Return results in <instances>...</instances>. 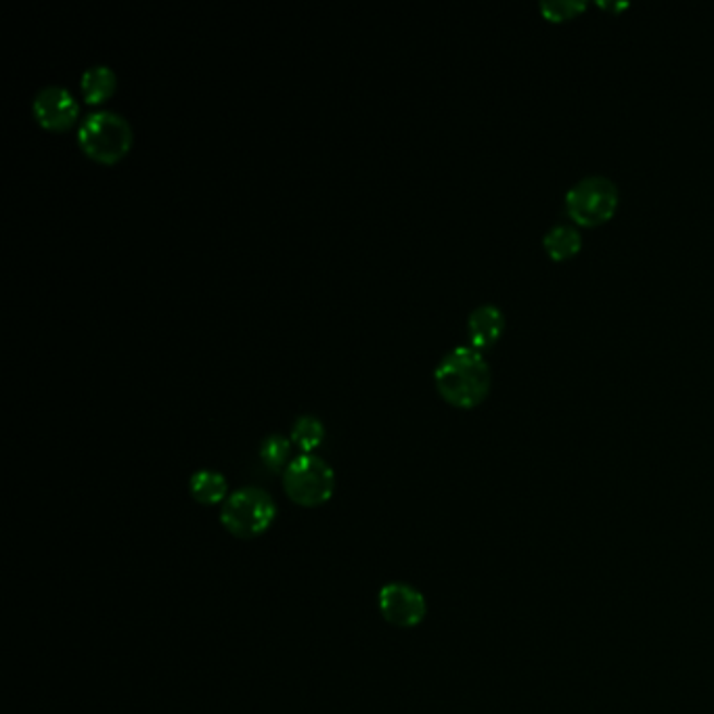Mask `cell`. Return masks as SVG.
Wrapping results in <instances>:
<instances>
[{
    "label": "cell",
    "instance_id": "4fadbf2b",
    "mask_svg": "<svg viewBox=\"0 0 714 714\" xmlns=\"http://www.w3.org/2000/svg\"><path fill=\"white\" fill-rule=\"evenodd\" d=\"M291 440L279 432H273L263 438L261 443V459L268 470L273 472H286L290 465Z\"/></svg>",
    "mask_w": 714,
    "mask_h": 714
},
{
    "label": "cell",
    "instance_id": "277c9868",
    "mask_svg": "<svg viewBox=\"0 0 714 714\" xmlns=\"http://www.w3.org/2000/svg\"><path fill=\"white\" fill-rule=\"evenodd\" d=\"M78 143L90 158L111 164L129 152L133 129L122 113L113 109H95L80 122Z\"/></svg>",
    "mask_w": 714,
    "mask_h": 714
},
{
    "label": "cell",
    "instance_id": "8992f818",
    "mask_svg": "<svg viewBox=\"0 0 714 714\" xmlns=\"http://www.w3.org/2000/svg\"><path fill=\"white\" fill-rule=\"evenodd\" d=\"M377 608L384 620L398 629H415L427 616L424 593L407 582H390L382 586Z\"/></svg>",
    "mask_w": 714,
    "mask_h": 714
},
{
    "label": "cell",
    "instance_id": "7a4b0ae2",
    "mask_svg": "<svg viewBox=\"0 0 714 714\" xmlns=\"http://www.w3.org/2000/svg\"><path fill=\"white\" fill-rule=\"evenodd\" d=\"M277 505L258 486H243L227 497L220 507V524L241 541L258 538L275 524Z\"/></svg>",
    "mask_w": 714,
    "mask_h": 714
},
{
    "label": "cell",
    "instance_id": "5bb4252c",
    "mask_svg": "<svg viewBox=\"0 0 714 714\" xmlns=\"http://www.w3.org/2000/svg\"><path fill=\"white\" fill-rule=\"evenodd\" d=\"M586 0H541L538 11L547 22H570L586 11Z\"/></svg>",
    "mask_w": 714,
    "mask_h": 714
},
{
    "label": "cell",
    "instance_id": "6da1fadb",
    "mask_svg": "<svg viewBox=\"0 0 714 714\" xmlns=\"http://www.w3.org/2000/svg\"><path fill=\"white\" fill-rule=\"evenodd\" d=\"M434 382L440 397L452 407L474 409L491 392L493 371L482 350L472 344L455 346L438 361Z\"/></svg>",
    "mask_w": 714,
    "mask_h": 714
},
{
    "label": "cell",
    "instance_id": "8fae6325",
    "mask_svg": "<svg viewBox=\"0 0 714 714\" xmlns=\"http://www.w3.org/2000/svg\"><path fill=\"white\" fill-rule=\"evenodd\" d=\"M80 88L88 104L106 101L116 88V74L106 63H95L82 72Z\"/></svg>",
    "mask_w": 714,
    "mask_h": 714
},
{
    "label": "cell",
    "instance_id": "ba28073f",
    "mask_svg": "<svg viewBox=\"0 0 714 714\" xmlns=\"http://www.w3.org/2000/svg\"><path fill=\"white\" fill-rule=\"evenodd\" d=\"M505 315L495 304H477L476 308L468 315V338L470 344L484 350L497 344L505 331Z\"/></svg>",
    "mask_w": 714,
    "mask_h": 714
},
{
    "label": "cell",
    "instance_id": "3957f363",
    "mask_svg": "<svg viewBox=\"0 0 714 714\" xmlns=\"http://www.w3.org/2000/svg\"><path fill=\"white\" fill-rule=\"evenodd\" d=\"M620 204L618 185L604 174L582 177L568 189L564 208L577 227H600L614 218Z\"/></svg>",
    "mask_w": 714,
    "mask_h": 714
},
{
    "label": "cell",
    "instance_id": "9c48e42d",
    "mask_svg": "<svg viewBox=\"0 0 714 714\" xmlns=\"http://www.w3.org/2000/svg\"><path fill=\"white\" fill-rule=\"evenodd\" d=\"M543 247L552 261L566 263L582 250L581 229L574 222H557L545 233Z\"/></svg>",
    "mask_w": 714,
    "mask_h": 714
},
{
    "label": "cell",
    "instance_id": "5b68a950",
    "mask_svg": "<svg viewBox=\"0 0 714 714\" xmlns=\"http://www.w3.org/2000/svg\"><path fill=\"white\" fill-rule=\"evenodd\" d=\"M283 488L300 507H320L336 491L334 468L315 452L293 457L283 472Z\"/></svg>",
    "mask_w": 714,
    "mask_h": 714
},
{
    "label": "cell",
    "instance_id": "30bf717a",
    "mask_svg": "<svg viewBox=\"0 0 714 714\" xmlns=\"http://www.w3.org/2000/svg\"><path fill=\"white\" fill-rule=\"evenodd\" d=\"M191 497L202 505H218L227 501L229 484L227 477L214 470H197L189 480Z\"/></svg>",
    "mask_w": 714,
    "mask_h": 714
},
{
    "label": "cell",
    "instance_id": "52a82bcc",
    "mask_svg": "<svg viewBox=\"0 0 714 714\" xmlns=\"http://www.w3.org/2000/svg\"><path fill=\"white\" fill-rule=\"evenodd\" d=\"M36 120L53 131L68 129L78 118L80 106L76 97L61 84H45L36 90L32 99Z\"/></svg>",
    "mask_w": 714,
    "mask_h": 714
},
{
    "label": "cell",
    "instance_id": "7c38bea8",
    "mask_svg": "<svg viewBox=\"0 0 714 714\" xmlns=\"http://www.w3.org/2000/svg\"><path fill=\"white\" fill-rule=\"evenodd\" d=\"M291 443L298 445L302 452H313V450L320 447L323 438H325V425L318 420L317 415L311 413H302L295 417V422L291 425Z\"/></svg>",
    "mask_w": 714,
    "mask_h": 714
},
{
    "label": "cell",
    "instance_id": "9a60e30c",
    "mask_svg": "<svg viewBox=\"0 0 714 714\" xmlns=\"http://www.w3.org/2000/svg\"><path fill=\"white\" fill-rule=\"evenodd\" d=\"M600 7H602V9H608V11H614V13H616V11H622V9H629L631 4H629V2H600Z\"/></svg>",
    "mask_w": 714,
    "mask_h": 714
}]
</instances>
